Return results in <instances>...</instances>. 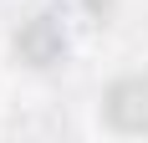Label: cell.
<instances>
[{
	"label": "cell",
	"mask_w": 148,
	"mask_h": 143,
	"mask_svg": "<svg viewBox=\"0 0 148 143\" xmlns=\"http://www.w3.org/2000/svg\"><path fill=\"white\" fill-rule=\"evenodd\" d=\"M15 56L26 61V67H56L66 56V31H61L56 15H31L21 21L15 31Z\"/></svg>",
	"instance_id": "obj_2"
},
{
	"label": "cell",
	"mask_w": 148,
	"mask_h": 143,
	"mask_svg": "<svg viewBox=\"0 0 148 143\" xmlns=\"http://www.w3.org/2000/svg\"><path fill=\"white\" fill-rule=\"evenodd\" d=\"M102 118L118 133H148V77L143 72H128V77H112L107 82Z\"/></svg>",
	"instance_id": "obj_1"
}]
</instances>
